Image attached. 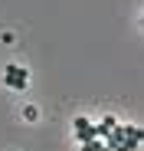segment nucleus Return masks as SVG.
<instances>
[{
    "label": "nucleus",
    "instance_id": "obj_1",
    "mask_svg": "<svg viewBox=\"0 0 144 151\" xmlns=\"http://www.w3.org/2000/svg\"><path fill=\"white\" fill-rule=\"evenodd\" d=\"M4 82L10 89H26L30 86V72L23 69L20 63H10V66H4Z\"/></svg>",
    "mask_w": 144,
    "mask_h": 151
},
{
    "label": "nucleus",
    "instance_id": "obj_2",
    "mask_svg": "<svg viewBox=\"0 0 144 151\" xmlns=\"http://www.w3.org/2000/svg\"><path fill=\"white\" fill-rule=\"evenodd\" d=\"M72 128H76V138H79V141H82V145H85V141H92V138H95V125H92V122H88V118H82V115H79V118H76V125H72Z\"/></svg>",
    "mask_w": 144,
    "mask_h": 151
},
{
    "label": "nucleus",
    "instance_id": "obj_3",
    "mask_svg": "<svg viewBox=\"0 0 144 151\" xmlns=\"http://www.w3.org/2000/svg\"><path fill=\"white\" fill-rule=\"evenodd\" d=\"M121 128H125V141H134V145H141V128H138V125H121Z\"/></svg>",
    "mask_w": 144,
    "mask_h": 151
},
{
    "label": "nucleus",
    "instance_id": "obj_4",
    "mask_svg": "<svg viewBox=\"0 0 144 151\" xmlns=\"http://www.w3.org/2000/svg\"><path fill=\"white\" fill-rule=\"evenodd\" d=\"M82 151H111V148H108L102 138H92V141H85V145H82Z\"/></svg>",
    "mask_w": 144,
    "mask_h": 151
},
{
    "label": "nucleus",
    "instance_id": "obj_5",
    "mask_svg": "<svg viewBox=\"0 0 144 151\" xmlns=\"http://www.w3.org/2000/svg\"><path fill=\"white\" fill-rule=\"evenodd\" d=\"M23 115H26V118H30V122H36V118H39V112H36V109H33V105H30V109H23Z\"/></svg>",
    "mask_w": 144,
    "mask_h": 151
}]
</instances>
